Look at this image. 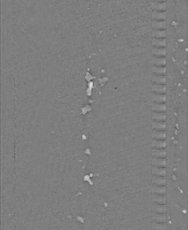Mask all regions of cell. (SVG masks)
<instances>
[{"instance_id": "cell-1", "label": "cell", "mask_w": 188, "mask_h": 230, "mask_svg": "<svg viewBox=\"0 0 188 230\" xmlns=\"http://www.w3.org/2000/svg\"><path fill=\"white\" fill-rule=\"evenodd\" d=\"M152 127L155 131H165L166 127L165 121L164 122H152Z\"/></svg>"}, {"instance_id": "cell-2", "label": "cell", "mask_w": 188, "mask_h": 230, "mask_svg": "<svg viewBox=\"0 0 188 230\" xmlns=\"http://www.w3.org/2000/svg\"><path fill=\"white\" fill-rule=\"evenodd\" d=\"M152 156L155 158H165L166 156L165 149H153Z\"/></svg>"}, {"instance_id": "cell-3", "label": "cell", "mask_w": 188, "mask_h": 230, "mask_svg": "<svg viewBox=\"0 0 188 230\" xmlns=\"http://www.w3.org/2000/svg\"><path fill=\"white\" fill-rule=\"evenodd\" d=\"M152 164L155 167L165 168L166 160L165 158H153Z\"/></svg>"}, {"instance_id": "cell-4", "label": "cell", "mask_w": 188, "mask_h": 230, "mask_svg": "<svg viewBox=\"0 0 188 230\" xmlns=\"http://www.w3.org/2000/svg\"><path fill=\"white\" fill-rule=\"evenodd\" d=\"M166 146L165 140H154L152 142V146L154 149H165Z\"/></svg>"}, {"instance_id": "cell-5", "label": "cell", "mask_w": 188, "mask_h": 230, "mask_svg": "<svg viewBox=\"0 0 188 230\" xmlns=\"http://www.w3.org/2000/svg\"><path fill=\"white\" fill-rule=\"evenodd\" d=\"M152 119L155 121L164 122L166 120L165 112H155L152 114Z\"/></svg>"}, {"instance_id": "cell-6", "label": "cell", "mask_w": 188, "mask_h": 230, "mask_svg": "<svg viewBox=\"0 0 188 230\" xmlns=\"http://www.w3.org/2000/svg\"><path fill=\"white\" fill-rule=\"evenodd\" d=\"M165 131H154L152 133V138L156 140H165L166 138Z\"/></svg>"}, {"instance_id": "cell-7", "label": "cell", "mask_w": 188, "mask_h": 230, "mask_svg": "<svg viewBox=\"0 0 188 230\" xmlns=\"http://www.w3.org/2000/svg\"><path fill=\"white\" fill-rule=\"evenodd\" d=\"M152 100L156 103H165L166 96L165 94H155L152 96Z\"/></svg>"}, {"instance_id": "cell-8", "label": "cell", "mask_w": 188, "mask_h": 230, "mask_svg": "<svg viewBox=\"0 0 188 230\" xmlns=\"http://www.w3.org/2000/svg\"><path fill=\"white\" fill-rule=\"evenodd\" d=\"M152 110L155 112H165V103H154L152 105Z\"/></svg>"}, {"instance_id": "cell-9", "label": "cell", "mask_w": 188, "mask_h": 230, "mask_svg": "<svg viewBox=\"0 0 188 230\" xmlns=\"http://www.w3.org/2000/svg\"><path fill=\"white\" fill-rule=\"evenodd\" d=\"M152 173L155 176L164 177L166 175L165 168H153Z\"/></svg>"}, {"instance_id": "cell-10", "label": "cell", "mask_w": 188, "mask_h": 230, "mask_svg": "<svg viewBox=\"0 0 188 230\" xmlns=\"http://www.w3.org/2000/svg\"><path fill=\"white\" fill-rule=\"evenodd\" d=\"M154 184L158 186H164L165 185L166 179L164 177L155 176L153 178Z\"/></svg>"}, {"instance_id": "cell-11", "label": "cell", "mask_w": 188, "mask_h": 230, "mask_svg": "<svg viewBox=\"0 0 188 230\" xmlns=\"http://www.w3.org/2000/svg\"><path fill=\"white\" fill-rule=\"evenodd\" d=\"M152 52L154 55L157 56L163 57L165 55L166 49L165 48H154L152 50Z\"/></svg>"}, {"instance_id": "cell-12", "label": "cell", "mask_w": 188, "mask_h": 230, "mask_svg": "<svg viewBox=\"0 0 188 230\" xmlns=\"http://www.w3.org/2000/svg\"><path fill=\"white\" fill-rule=\"evenodd\" d=\"M153 91L157 94H164L165 93V87L163 85H154L152 88Z\"/></svg>"}, {"instance_id": "cell-13", "label": "cell", "mask_w": 188, "mask_h": 230, "mask_svg": "<svg viewBox=\"0 0 188 230\" xmlns=\"http://www.w3.org/2000/svg\"><path fill=\"white\" fill-rule=\"evenodd\" d=\"M152 44L156 46V47H161L165 46V40L163 38H155L153 39L152 41Z\"/></svg>"}, {"instance_id": "cell-14", "label": "cell", "mask_w": 188, "mask_h": 230, "mask_svg": "<svg viewBox=\"0 0 188 230\" xmlns=\"http://www.w3.org/2000/svg\"><path fill=\"white\" fill-rule=\"evenodd\" d=\"M152 62L157 66L161 67L165 65L166 59L164 57L154 58L152 59Z\"/></svg>"}, {"instance_id": "cell-15", "label": "cell", "mask_w": 188, "mask_h": 230, "mask_svg": "<svg viewBox=\"0 0 188 230\" xmlns=\"http://www.w3.org/2000/svg\"><path fill=\"white\" fill-rule=\"evenodd\" d=\"M153 17L158 20H165L166 17L165 12L155 11L153 13Z\"/></svg>"}, {"instance_id": "cell-16", "label": "cell", "mask_w": 188, "mask_h": 230, "mask_svg": "<svg viewBox=\"0 0 188 230\" xmlns=\"http://www.w3.org/2000/svg\"><path fill=\"white\" fill-rule=\"evenodd\" d=\"M153 80L158 84L163 85L165 83V76L164 75H155L153 77Z\"/></svg>"}, {"instance_id": "cell-17", "label": "cell", "mask_w": 188, "mask_h": 230, "mask_svg": "<svg viewBox=\"0 0 188 230\" xmlns=\"http://www.w3.org/2000/svg\"><path fill=\"white\" fill-rule=\"evenodd\" d=\"M165 30H155L152 33V35L156 38H163L165 36Z\"/></svg>"}, {"instance_id": "cell-18", "label": "cell", "mask_w": 188, "mask_h": 230, "mask_svg": "<svg viewBox=\"0 0 188 230\" xmlns=\"http://www.w3.org/2000/svg\"><path fill=\"white\" fill-rule=\"evenodd\" d=\"M153 8L155 10V11H161L165 9V4L164 3H155L153 4Z\"/></svg>"}, {"instance_id": "cell-19", "label": "cell", "mask_w": 188, "mask_h": 230, "mask_svg": "<svg viewBox=\"0 0 188 230\" xmlns=\"http://www.w3.org/2000/svg\"><path fill=\"white\" fill-rule=\"evenodd\" d=\"M153 27L157 29H163L165 28L166 22L164 21H155L152 24Z\"/></svg>"}, {"instance_id": "cell-20", "label": "cell", "mask_w": 188, "mask_h": 230, "mask_svg": "<svg viewBox=\"0 0 188 230\" xmlns=\"http://www.w3.org/2000/svg\"><path fill=\"white\" fill-rule=\"evenodd\" d=\"M152 71L158 75H163L165 73L166 68H165L163 67L155 66L153 68Z\"/></svg>"}, {"instance_id": "cell-21", "label": "cell", "mask_w": 188, "mask_h": 230, "mask_svg": "<svg viewBox=\"0 0 188 230\" xmlns=\"http://www.w3.org/2000/svg\"><path fill=\"white\" fill-rule=\"evenodd\" d=\"M153 191L155 193L164 194L165 192V187L164 186L155 187L153 188Z\"/></svg>"}]
</instances>
